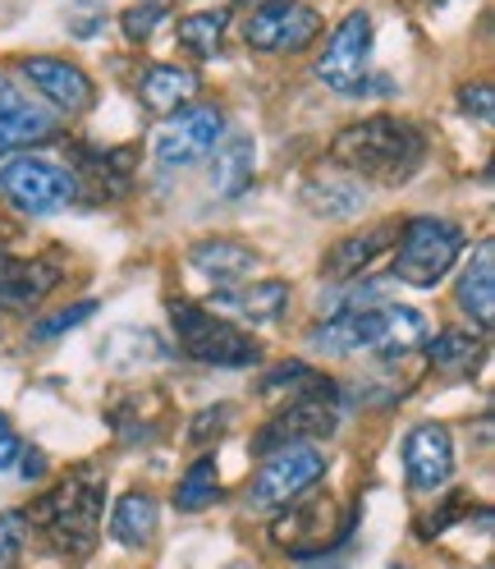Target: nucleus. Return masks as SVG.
<instances>
[{
  "instance_id": "nucleus-1",
  "label": "nucleus",
  "mask_w": 495,
  "mask_h": 569,
  "mask_svg": "<svg viewBox=\"0 0 495 569\" xmlns=\"http://www.w3.org/2000/svg\"><path fill=\"white\" fill-rule=\"evenodd\" d=\"M422 152H427L422 133L408 120H395V116L358 120V124L340 129L335 142H331L335 170L363 174V180H376V184H404V180H413V170L422 166Z\"/></svg>"
},
{
  "instance_id": "nucleus-2",
  "label": "nucleus",
  "mask_w": 495,
  "mask_h": 569,
  "mask_svg": "<svg viewBox=\"0 0 495 569\" xmlns=\"http://www.w3.org/2000/svg\"><path fill=\"white\" fill-rule=\"evenodd\" d=\"M427 336H432V327H427V317H422L417 308L376 303V308L326 317L322 327L307 331V349H316V353H363V349L404 353V349H417Z\"/></svg>"
},
{
  "instance_id": "nucleus-3",
  "label": "nucleus",
  "mask_w": 495,
  "mask_h": 569,
  "mask_svg": "<svg viewBox=\"0 0 495 569\" xmlns=\"http://www.w3.org/2000/svg\"><path fill=\"white\" fill-rule=\"evenodd\" d=\"M101 506H105V482L92 469H79L32 510V519L47 528V538L64 556H88L97 542V528H101Z\"/></svg>"
},
{
  "instance_id": "nucleus-4",
  "label": "nucleus",
  "mask_w": 495,
  "mask_h": 569,
  "mask_svg": "<svg viewBox=\"0 0 495 569\" xmlns=\"http://www.w3.org/2000/svg\"><path fill=\"white\" fill-rule=\"evenodd\" d=\"M170 322H174V336H180V349L198 363H211V368H253L262 359L257 340L239 331L230 317H216L206 308H193V303H170Z\"/></svg>"
},
{
  "instance_id": "nucleus-5",
  "label": "nucleus",
  "mask_w": 495,
  "mask_h": 569,
  "mask_svg": "<svg viewBox=\"0 0 495 569\" xmlns=\"http://www.w3.org/2000/svg\"><path fill=\"white\" fill-rule=\"evenodd\" d=\"M458 253H464V234H458L449 221L413 217V221L400 230L395 280L417 284V290H432V284H441V280L454 271Z\"/></svg>"
},
{
  "instance_id": "nucleus-6",
  "label": "nucleus",
  "mask_w": 495,
  "mask_h": 569,
  "mask_svg": "<svg viewBox=\"0 0 495 569\" xmlns=\"http://www.w3.org/2000/svg\"><path fill=\"white\" fill-rule=\"evenodd\" d=\"M372 14L353 10L340 19V28L331 32L326 51L316 56V79L340 97H363L372 88Z\"/></svg>"
},
{
  "instance_id": "nucleus-7",
  "label": "nucleus",
  "mask_w": 495,
  "mask_h": 569,
  "mask_svg": "<svg viewBox=\"0 0 495 569\" xmlns=\"http://www.w3.org/2000/svg\"><path fill=\"white\" fill-rule=\"evenodd\" d=\"M326 478V455L316 450L312 441H290V446H275L262 469L253 478V510H280V506H294L307 487H316Z\"/></svg>"
},
{
  "instance_id": "nucleus-8",
  "label": "nucleus",
  "mask_w": 495,
  "mask_h": 569,
  "mask_svg": "<svg viewBox=\"0 0 495 569\" xmlns=\"http://www.w3.org/2000/svg\"><path fill=\"white\" fill-rule=\"evenodd\" d=\"M0 189L28 217H55L79 198V180L47 157H14L0 170Z\"/></svg>"
},
{
  "instance_id": "nucleus-9",
  "label": "nucleus",
  "mask_w": 495,
  "mask_h": 569,
  "mask_svg": "<svg viewBox=\"0 0 495 569\" xmlns=\"http://www.w3.org/2000/svg\"><path fill=\"white\" fill-rule=\"evenodd\" d=\"M221 138H225V116L216 111V106H193V111H180L156 138V166L184 170V166L216 152Z\"/></svg>"
},
{
  "instance_id": "nucleus-10",
  "label": "nucleus",
  "mask_w": 495,
  "mask_h": 569,
  "mask_svg": "<svg viewBox=\"0 0 495 569\" xmlns=\"http://www.w3.org/2000/svg\"><path fill=\"white\" fill-rule=\"evenodd\" d=\"M248 47L253 51H271V56H285V51H303L316 32H322V14L303 0H275V6H262L248 19Z\"/></svg>"
},
{
  "instance_id": "nucleus-11",
  "label": "nucleus",
  "mask_w": 495,
  "mask_h": 569,
  "mask_svg": "<svg viewBox=\"0 0 495 569\" xmlns=\"http://www.w3.org/2000/svg\"><path fill=\"white\" fill-rule=\"evenodd\" d=\"M271 538L275 547H285L290 556L307 560V556H322L326 547H335L344 538V523H335V501L331 496H316V501L290 506L271 523Z\"/></svg>"
},
{
  "instance_id": "nucleus-12",
  "label": "nucleus",
  "mask_w": 495,
  "mask_h": 569,
  "mask_svg": "<svg viewBox=\"0 0 495 569\" xmlns=\"http://www.w3.org/2000/svg\"><path fill=\"white\" fill-rule=\"evenodd\" d=\"M47 138H55V116L42 101H32L6 69H0V157L23 152Z\"/></svg>"
},
{
  "instance_id": "nucleus-13",
  "label": "nucleus",
  "mask_w": 495,
  "mask_h": 569,
  "mask_svg": "<svg viewBox=\"0 0 495 569\" xmlns=\"http://www.w3.org/2000/svg\"><path fill=\"white\" fill-rule=\"evenodd\" d=\"M19 69H23V79L38 88L55 111H64V116H83L88 106L97 101V88H92V79L83 74V69L74 64V60H55V56H23L19 60Z\"/></svg>"
},
{
  "instance_id": "nucleus-14",
  "label": "nucleus",
  "mask_w": 495,
  "mask_h": 569,
  "mask_svg": "<svg viewBox=\"0 0 495 569\" xmlns=\"http://www.w3.org/2000/svg\"><path fill=\"white\" fill-rule=\"evenodd\" d=\"M404 473L413 491H436L454 473V441L441 422H417L404 441Z\"/></svg>"
},
{
  "instance_id": "nucleus-15",
  "label": "nucleus",
  "mask_w": 495,
  "mask_h": 569,
  "mask_svg": "<svg viewBox=\"0 0 495 569\" xmlns=\"http://www.w3.org/2000/svg\"><path fill=\"white\" fill-rule=\"evenodd\" d=\"M335 405H331V381H312L307 396H299L285 413L271 422V432H262V446H290L303 437H331L335 432Z\"/></svg>"
},
{
  "instance_id": "nucleus-16",
  "label": "nucleus",
  "mask_w": 495,
  "mask_h": 569,
  "mask_svg": "<svg viewBox=\"0 0 495 569\" xmlns=\"http://www.w3.org/2000/svg\"><path fill=\"white\" fill-rule=\"evenodd\" d=\"M285 308H290V284L285 280H248V284H234V290H216L206 312L234 317V322H248V327H266Z\"/></svg>"
},
{
  "instance_id": "nucleus-17",
  "label": "nucleus",
  "mask_w": 495,
  "mask_h": 569,
  "mask_svg": "<svg viewBox=\"0 0 495 569\" xmlns=\"http://www.w3.org/2000/svg\"><path fill=\"white\" fill-rule=\"evenodd\" d=\"M189 267L198 276H206L216 290H234V284L253 280L257 253L253 248H243L239 239H202V243L189 248Z\"/></svg>"
},
{
  "instance_id": "nucleus-18",
  "label": "nucleus",
  "mask_w": 495,
  "mask_h": 569,
  "mask_svg": "<svg viewBox=\"0 0 495 569\" xmlns=\"http://www.w3.org/2000/svg\"><path fill=\"white\" fill-rule=\"evenodd\" d=\"M202 79H198V69L189 64H152L143 83H138V101L148 106L152 116H180L184 106L198 97Z\"/></svg>"
},
{
  "instance_id": "nucleus-19",
  "label": "nucleus",
  "mask_w": 495,
  "mask_h": 569,
  "mask_svg": "<svg viewBox=\"0 0 495 569\" xmlns=\"http://www.w3.org/2000/svg\"><path fill=\"white\" fill-rule=\"evenodd\" d=\"M303 202H307V211H316V217H326V221H353V217H363L367 189L340 170H326L303 184Z\"/></svg>"
},
{
  "instance_id": "nucleus-20",
  "label": "nucleus",
  "mask_w": 495,
  "mask_h": 569,
  "mask_svg": "<svg viewBox=\"0 0 495 569\" xmlns=\"http://www.w3.org/2000/svg\"><path fill=\"white\" fill-rule=\"evenodd\" d=\"M458 308H464L482 331L495 322V243L491 239L477 243L468 271L458 276Z\"/></svg>"
},
{
  "instance_id": "nucleus-21",
  "label": "nucleus",
  "mask_w": 495,
  "mask_h": 569,
  "mask_svg": "<svg viewBox=\"0 0 495 569\" xmlns=\"http://www.w3.org/2000/svg\"><path fill=\"white\" fill-rule=\"evenodd\" d=\"M391 234H400V226H372L367 234H353V239H340L331 253H326V262H322V271H326V280H358L372 262H376V253L385 243H391Z\"/></svg>"
},
{
  "instance_id": "nucleus-22",
  "label": "nucleus",
  "mask_w": 495,
  "mask_h": 569,
  "mask_svg": "<svg viewBox=\"0 0 495 569\" xmlns=\"http://www.w3.org/2000/svg\"><path fill=\"white\" fill-rule=\"evenodd\" d=\"M156 501L148 491H129L115 501V515H111V538L129 551H143L152 538H156Z\"/></svg>"
},
{
  "instance_id": "nucleus-23",
  "label": "nucleus",
  "mask_w": 495,
  "mask_h": 569,
  "mask_svg": "<svg viewBox=\"0 0 495 569\" xmlns=\"http://www.w3.org/2000/svg\"><path fill=\"white\" fill-rule=\"evenodd\" d=\"M253 161H257L253 138H230V142H216L211 189H216L221 198H239L248 184H253Z\"/></svg>"
},
{
  "instance_id": "nucleus-24",
  "label": "nucleus",
  "mask_w": 495,
  "mask_h": 569,
  "mask_svg": "<svg viewBox=\"0 0 495 569\" xmlns=\"http://www.w3.org/2000/svg\"><path fill=\"white\" fill-rule=\"evenodd\" d=\"M225 28H230V10H198L184 14L180 28H174V42H180L193 60H211L225 42Z\"/></svg>"
},
{
  "instance_id": "nucleus-25",
  "label": "nucleus",
  "mask_w": 495,
  "mask_h": 569,
  "mask_svg": "<svg viewBox=\"0 0 495 569\" xmlns=\"http://www.w3.org/2000/svg\"><path fill=\"white\" fill-rule=\"evenodd\" d=\"M221 496V478H216V459H193V469L180 478V491H174V506L180 510H202Z\"/></svg>"
},
{
  "instance_id": "nucleus-26",
  "label": "nucleus",
  "mask_w": 495,
  "mask_h": 569,
  "mask_svg": "<svg viewBox=\"0 0 495 569\" xmlns=\"http://www.w3.org/2000/svg\"><path fill=\"white\" fill-rule=\"evenodd\" d=\"M477 340L468 336V331H441L436 340H432V363L441 368V372H468L473 363H477Z\"/></svg>"
},
{
  "instance_id": "nucleus-27",
  "label": "nucleus",
  "mask_w": 495,
  "mask_h": 569,
  "mask_svg": "<svg viewBox=\"0 0 495 569\" xmlns=\"http://www.w3.org/2000/svg\"><path fill=\"white\" fill-rule=\"evenodd\" d=\"M161 19H170V0H138V6L124 10L120 28H124L129 42H148L152 32L161 28Z\"/></svg>"
},
{
  "instance_id": "nucleus-28",
  "label": "nucleus",
  "mask_w": 495,
  "mask_h": 569,
  "mask_svg": "<svg viewBox=\"0 0 495 569\" xmlns=\"http://www.w3.org/2000/svg\"><path fill=\"white\" fill-rule=\"evenodd\" d=\"M97 312V303L92 299H83V303H74V308H64V312H55V317H42L38 327H32V340H55V336H64V331H74V327H83L88 317Z\"/></svg>"
},
{
  "instance_id": "nucleus-29",
  "label": "nucleus",
  "mask_w": 495,
  "mask_h": 569,
  "mask_svg": "<svg viewBox=\"0 0 495 569\" xmlns=\"http://www.w3.org/2000/svg\"><path fill=\"white\" fill-rule=\"evenodd\" d=\"M28 542V515L10 510V515H0V565H10Z\"/></svg>"
},
{
  "instance_id": "nucleus-30",
  "label": "nucleus",
  "mask_w": 495,
  "mask_h": 569,
  "mask_svg": "<svg viewBox=\"0 0 495 569\" xmlns=\"http://www.w3.org/2000/svg\"><path fill=\"white\" fill-rule=\"evenodd\" d=\"M234 409L230 405H221V409H202L198 418H193V427H189V441H206V437H221L225 432V418H230Z\"/></svg>"
},
{
  "instance_id": "nucleus-31",
  "label": "nucleus",
  "mask_w": 495,
  "mask_h": 569,
  "mask_svg": "<svg viewBox=\"0 0 495 569\" xmlns=\"http://www.w3.org/2000/svg\"><path fill=\"white\" fill-rule=\"evenodd\" d=\"M458 106H464L468 116H477L482 124H491V116H495V106H491V88H486V83L464 88V92H458Z\"/></svg>"
},
{
  "instance_id": "nucleus-32",
  "label": "nucleus",
  "mask_w": 495,
  "mask_h": 569,
  "mask_svg": "<svg viewBox=\"0 0 495 569\" xmlns=\"http://www.w3.org/2000/svg\"><path fill=\"white\" fill-rule=\"evenodd\" d=\"M14 459H19V437L6 422V413H0V469H14Z\"/></svg>"
},
{
  "instance_id": "nucleus-33",
  "label": "nucleus",
  "mask_w": 495,
  "mask_h": 569,
  "mask_svg": "<svg viewBox=\"0 0 495 569\" xmlns=\"http://www.w3.org/2000/svg\"><path fill=\"white\" fill-rule=\"evenodd\" d=\"M23 459H28V465H23V478H42V473H47V465H42V455H38V450L23 455Z\"/></svg>"
},
{
  "instance_id": "nucleus-34",
  "label": "nucleus",
  "mask_w": 495,
  "mask_h": 569,
  "mask_svg": "<svg viewBox=\"0 0 495 569\" xmlns=\"http://www.w3.org/2000/svg\"><path fill=\"white\" fill-rule=\"evenodd\" d=\"M239 6H253V10H262V6H275V0H239Z\"/></svg>"
},
{
  "instance_id": "nucleus-35",
  "label": "nucleus",
  "mask_w": 495,
  "mask_h": 569,
  "mask_svg": "<svg viewBox=\"0 0 495 569\" xmlns=\"http://www.w3.org/2000/svg\"><path fill=\"white\" fill-rule=\"evenodd\" d=\"M230 569H253V565H230Z\"/></svg>"
},
{
  "instance_id": "nucleus-36",
  "label": "nucleus",
  "mask_w": 495,
  "mask_h": 569,
  "mask_svg": "<svg viewBox=\"0 0 495 569\" xmlns=\"http://www.w3.org/2000/svg\"><path fill=\"white\" fill-rule=\"evenodd\" d=\"M0 569H6V565H0Z\"/></svg>"
}]
</instances>
